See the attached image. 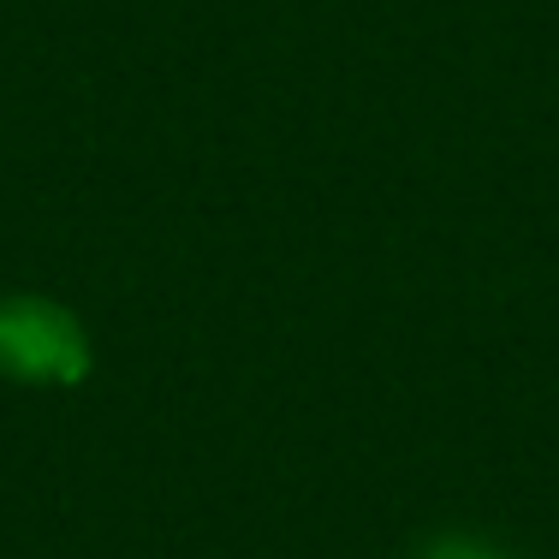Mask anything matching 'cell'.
I'll return each mask as SVG.
<instances>
[{
	"instance_id": "obj_1",
	"label": "cell",
	"mask_w": 559,
	"mask_h": 559,
	"mask_svg": "<svg viewBox=\"0 0 559 559\" xmlns=\"http://www.w3.org/2000/svg\"><path fill=\"white\" fill-rule=\"evenodd\" d=\"M96 352L90 334L66 304L19 292L0 298V376L19 388H78L90 376Z\"/></svg>"
},
{
	"instance_id": "obj_2",
	"label": "cell",
	"mask_w": 559,
	"mask_h": 559,
	"mask_svg": "<svg viewBox=\"0 0 559 559\" xmlns=\"http://www.w3.org/2000/svg\"><path fill=\"white\" fill-rule=\"evenodd\" d=\"M411 559H506V554H495L488 542H476V536H435V542H423Z\"/></svg>"
}]
</instances>
